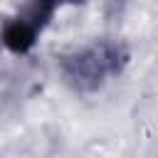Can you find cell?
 I'll return each instance as SVG.
<instances>
[{"label":"cell","mask_w":158,"mask_h":158,"mask_svg":"<svg viewBox=\"0 0 158 158\" xmlns=\"http://www.w3.org/2000/svg\"><path fill=\"white\" fill-rule=\"evenodd\" d=\"M49 5H57V2H79V0H47Z\"/></svg>","instance_id":"1"}]
</instances>
